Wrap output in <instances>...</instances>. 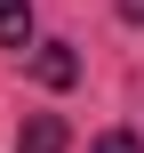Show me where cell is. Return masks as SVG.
I'll return each mask as SVG.
<instances>
[{
    "label": "cell",
    "mask_w": 144,
    "mask_h": 153,
    "mask_svg": "<svg viewBox=\"0 0 144 153\" xmlns=\"http://www.w3.org/2000/svg\"><path fill=\"white\" fill-rule=\"evenodd\" d=\"M0 48H32V0H0Z\"/></svg>",
    "instance_id": "3"
},
{
    "label": "cell",
    "mask_w": 144,
    "mask_h": 153,
    "mask_svg": "<svg viewBox=\"0 0 144 153\" xmlns=\"http://www.w3.org/2000/svg\"><path fill=\"white\" fill-rule=\"evenodd\" d=\"M120 16H128V24H144V0H120Z\"/></svg>",
    "instance_id": "5"
},
{
    "label": "cell",
    "mask_w": 144,
    "mask_h": 153,
    "mask_svg": "<svg viewBox=\"0 0 144 153\" xmlns=\"http://www.w3.org/2000/svg\"><path fill=\"white\" fill-rule=\"evenodd\" d=\"M32 73H40V81H48V89H72V81H80V56H72V48H64V40H48V48H40V56H32Z\"/></svg>",
    "instance_id": "2"
},
{
    "label": "cell",
    "mask_w": 144,
    "mask_h": 153,
    "mask_svg": "<svg viewBox=\"0 0 144 153\" xmlns=\"http://www.w3.org/2000/svg\"><path fill=\"white\" fill-rule=\"evenodd\" d=\"M64 145H72V129H64L56 113H32V121L16 129V153H64Z\"/></svg>",
    "instance_id": "1"
},
{
    "label": "cell",
    "mask_w": 144,
    "mask_h": 153,
    "mask_svg": "<svg viewBox=\"0 0 144 153\" xmlns=\"http://www.w3.org/2000/svg\"><path fill=\"white\" fill-rule=\"evenodd\" d=\"M88 153H144V145H136V137H128V129H104V137H96V145H88Z\"/></svg>",
    "instance_id": "4"
}]
</instances>
